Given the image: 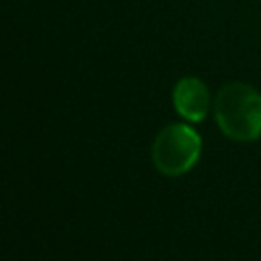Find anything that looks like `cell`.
I'll list each match as a JSON object with an SVG mask.
<instances>
[{"label": "cell", "mask_w": 261, "mask_h": 261, "mask_svg": "<svg viewBox=\"0 0 261 261\" xmlns=\"http://www.w3.org/2000/svg\"><path fill=\"white\" fill-rule=\"evenodd\" d=\"M173 106L190 122H200L210 110V94L202 80L181 77L173 88Z\"/></svg>", "instance_id": "obj_3"}, {"label": "cell", "mask_w": 261, "mask_h": 261, "mask_svg": "<svg viewBox=\"0 0 261 261\" xmlns=\"http://www.w3.org/2000/svg\"><path fill=\"white\" fill-rule=\"evenodd\" d=\"M202 139L188 124H167L153 141V163L169 177L188 173L200 159Z\"/></svg>", "instance_id": "obj_2"}, {"label": "cell", "mask_w": 261, "mask_h": 261, "mask_svg": "<svg viewBox=\"0 0 261 261\" xmlns=\"http://www.w3.org/2000/svg\"><path fill=\"white\" fill-rule=\"evenodd\" d=\"M214 116L232 141H255L261 137V94L241 82L226 84L214 98Z\"/></svg>", "instance_id": "obj_1"}]
</instances>
